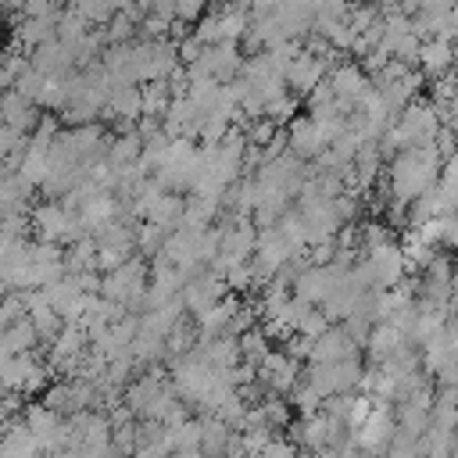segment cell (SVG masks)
Instances as JSON below:
<instances>
[{
    "label": "cell",
    "mask_w": 458,
    "mask_h": 458,
    "mask_svg": "<svg viewBox=\"0 0 458 458\" xmlns=\"http://www.w3.org/2000/svg\"><path fill=\"white\" fill-rule=\"evenodd\" d=\"M444 161L437 157L433 147H419V150H401V157L394 161L390 168V190H394V200L408 204L415 200L419 193H426L433 182H437V168Z\"/></svg>",
    "instance_id": "1"
},
{
    "label": "cell",
    "mask_w": 458,
    "mask_h": 458,
    "mask_svg": "<svg viewBox=\"0 0 458 458\" xmlns=\"http://www.w3.org/2000/svg\"><path fill=\"white\" fill-rule=\"evenodd\" d=\"M390 440H394V419H390V411H386L383 404H376V408L365 415V422L358 426L354 444H358L365 454H376V451H383Z\"/></svg>",
    "instance_id": "2"
},
{
    "label": "cell",
    "mask_w": 458,
    "mask_h": 458,
    "mask_svg": "<svg viewBox=\"0 0 458 458\" xmlns=\"http://www.w3.org/2000/svg\"><path fill=\"white\" fill-rule=\"evenodd\" d=\"M222 293H225V286H222V279L218 276H197V279H190L186 286H182V293H179V301H182V308H190L197 318L208 311V308H215L218 301H222Z\"/></svg>",
    "instance_id": "3"
},
{
    "label": "cell",
    "mask_w": 458,
    "mask_h": 458,
    "mask_svg": "<svg viewBox=\"0 0 458 458\" xmlns=\"http://www.w3.org/2000/svg\"><path fill=\"white\" fill-rule=\"evenodd\" d=\"M283 140L290 143L293 157H301V161H304V157H318V154L329 147V143H326V136L318 132V125H315L311 118H293Z\"/></svg>",
    "instance_id": "4"
},
{
    "label": "cell",
    "mask_w": 458,
    "mask_h": 458,
    "mask_svg": "<svg viewBox=\"0 0 458 458\" xmlns=\"http://www.w3.org/2000/svg\"><path fill=\"white\" fill-rule=\"evenodd\" d=\"M29 68H32L36 75H43V79H57V75H68V68H72V54H68L64 43L47 39V43H39V47L32 50Z\"/></svg>",
    "instance_id": "5"
},
{
    "label": "cell",
    "mask_w": 458,
    "mask_h": 458,
    "mask_svg": "<svg viewBox=\"0 0 458 458\" xmlns=\"http://www.w3.org/2000/svg\"><path fill=\"white\" fill-rule=\"evenodd\" d=\"M347 354H354V340H351L344 329H326V333L315 336L311 347H308V361H311V365H329V361H340V358H347Z\"/></svg>",
    "instance_id": "6"
},
{
    "label": "cell",
    "mask_w": 458,
    "mask_h": 458,
    "mask_svg": "<svg viewBox=\"0 0 458 458\" xmlns=\"http://www.w3.org/2000/svg\"><path fill=\"white\" fill-rule=\"evenodd\" d=\"M322 75H326V61L315 57V54H308V50H301V54L290 61L283 82H290V86L301 89V93H311V89L322 82Z\"/></svg>",
    "instance_id": "7"
},
{
    "label": "cell",
    "mask_w": 458,
    "mask_h": 458,
    "mask_svg": "<svg viewBox=\"0 0 458 458\" xmlns=\"http://www.w3.org/2000/svg\"><path fill=\"white\" fill-rule=\"evenodd\" d=\"M68 222H72V215H68L64 208H57V204H39V208H32V225L39 229V240H43V243L64 240Z\"/></svg>",
    "instance_id": "8"
},
{
    "label": "cell",
    "mask_w": 458,
    "mask_h": 458,
    "mask_svg": "<svg viewBox=\"0 0 458 458\" xmlns=\"http://www.w3.org/2000/svg\"><path fill=\"white\" fill-rule=\"evenodd\" d=\"M365 347H369V358H372V361H386L390 354H397V351L404 347V336H401L390 322H379L376 329H369Z\"/></svg>",
    "instance_id": "9"
},
{
    "label": "cell",
    "mask_w": 458,
    "mask_h": 458,
    "mask_svg": "<svg viewBox=\"0 0 458 458\" xmlns=\"http://www.w3.org/2000/svg\"><path fill=\"white\" fill-rule=\"evenodd\" d=\"M0 344L7 347L11 358H14V354H29V347L36 344V329L29 326V318H18L14 326H7V329L0 333Z\"/></svg>",
    "instance_id": "10"
},
{
    "label": "cell",
    "mask_w": 458,
    "mask_h": 458,
    "mask_svg": "<svg viewBox=\"0 0 458 458\" xmlns=\"http://www.w3.org/2000/svg\"><path fill=\"white\" fill-rule=\"evenodd\" d=\"M415 57L422 61V68H426L429 75H437V72L451 68V43H444V39H429V43L419 47Z\"/></svg>",
    "instance_id": "11"
},
{
    "label": "cell",
    "mask_w": 458,
    "mask_h": 458,
    "mask_svg": "<svg viewBox=\"0 0 458 458\" xmlns=\"http://www.w3.org/2000/svg\"><path fill=\"white\" fill-rule=\"evenodd\" d=\"M107 111L114 114H125V118H136L140 114V86H118L107 93Z\"/></svg>",
    "instance_id": "12"
},
{
    "label": "cell",
    "mask_w": 458,
    "mask_h": 458,
    "mask_svg": "<svg viewBox=\"0 0 458 458\" xmlns=\"http://www.w3.org/2000/svg\"><path fill=\"white\" fill-rule=\"evenodd\" d=\"M165 236H168L165 229H157V225L143 222V225H140V233H132V243H136V247H140L143 254H154V250H157V247L165 243Z\"/></svg>",
    "instance_id": "13"
},
{
    "label": "cell",
    "mask_w": 458,
    "mask_h": 458,
    "mask_svg": "<svg viewBox=\"0 0 458 458\" xmlns=\"http://www.w3.org/2000/svg\"><path fill=\"white\" fill-rule=\"evenodd\" d=\"M293 401H297V408H301V415H304V419H308V415H315V411L322 408V394H318L315 386H308V383L293 386Z\"/></svg>",
    "instance_id": "14"
},
{
    "label": "cell",
    "mask_w": 458,
    "mask_h": 458,
    "mask_svg": "<svg viewBox=\"0 0 458 458\" xmlns=\"http://www.w3.org/2000/svg\"><path fill=\"white\" fill-rule=\"evenodd\" d=\"M297 451H293V444H286V440H268L254 458H293Z\"/></svg>",
    "instance_id": "15"
},
{
    "label": "cell",
    "mask_w": 458,
    "mask_h": 458,
    "mask_svg": "<svg viewBox=\"0 0 458 458\" xmlns=\"http://www.w3.org/2000/svg\"><path fill=\"white\" fill-rule=\"evenodd\" d=\"M197 14H204L200 4H175V18H197Z\"/></svg>",
    "instance_id": "16"
},
{
    "label": "cell",
    "mask_w": 458,
    "mask_h": 458,
    "mask_svg": "<svg viewBox=\"0 0 458 458\" xmlns=\"http://www.w3.org/2000/svg\"><path fill=\"white\" fill-rule=\"evenodd\" d=\"M168 458H204V454H200V447H190V451H172Z\"/></svg>",
    "instance_id": "17"
}]
</instances>
